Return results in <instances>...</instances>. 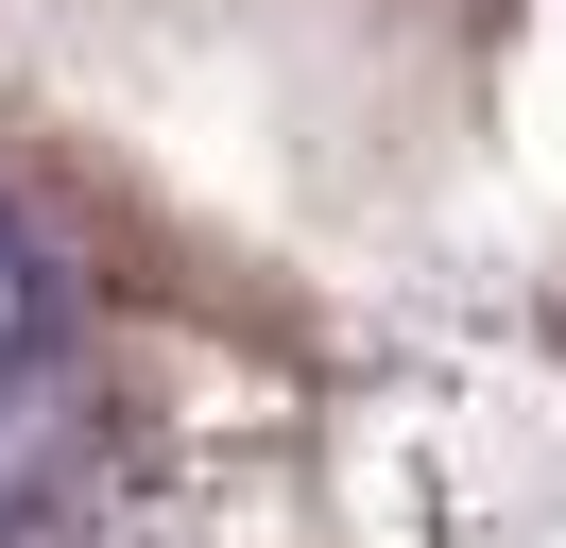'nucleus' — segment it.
I'll return each mask as SVG.
<instances>
[{
  "label": "nucleus",
  "instance_id": "nucleus-1",
  "mask_svg": "<svg viewBox=\"0 0 566 548\" xmlns=\"http://www.w3.org/2000/svg\"><path fill=\"white\" fill-rule=\"evenodd\" d=\"M35 326H52V274H35V240H18V223H0V377H18V360H35Z\"/></svg>",
  "mask_w": 566,
  "mask_h": 548
}]
</instances>
